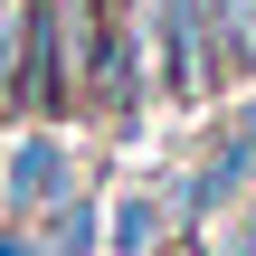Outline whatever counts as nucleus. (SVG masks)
I'll return each mask as SVG.
<instances>
[{"mask_svg":"<svg viewBox=\"0 0 256 256\" xmlns=\"http://www.w3.org/2000/svg\"><path fill=\"white\" fill-rule=\"evenodd\" d=\"M95 10L86 0H28V38H19V114L66 124L86 95V48H95Z\"/></svg>","mask_w":256,"mask_h":256,"instance_id":"1","label":"nucleus"},{"mask_svg":"<svg viewBox=\"0 0 256 256\" xmlns=\"http://www.w3.org/2000/svg\"><path fill=\"white\" fill-rule=\"evenodd\" d=\"M86 10H95V19H133L142 0H86Z\"/></svg>","mask_w":256,"mask_h":256,"instance_id":"9","label":"nucleus"},{"mask_svg":"<svg viewBox=\"0 0 256 256\" xmlns=\"http://www.w3.org/2000/svg\"><path fill=\"white\" fill-rule=\"evenodd\" d=\"M152 238H162V209H152V200H124V209H114V256H142Z\"/></svg>","mask_w":256,"mask_h":256,"instance_id":"8","label":"nucleus"},{"mask_svg":"<svg viewBox=\"0 0 256 256\" xmlns=\"http://www.w3.org/2000/svg\"><path fill=\"white\" fill-rule=\"evenodd\" d=\"M19 38H28V0H0V114H19Z\"/></svg>","mask_w":256,"mask_h":256,"instance_id":"6","label":"nucleus"},{"mask_svg":"<svg viewBox=\"0 0 256 256\" xmlns=\"http://www.w3.org/2000/svg\"><path fill=\"white\" fill-rule=\"evenodd\" d=\"M209 28H218L228 66H238V76H256V0H209Z\"/></svg>","mask_w":256,"mask_h":256,"instance_id":"5","label":"nucleus"},{"mask_svg":"<svg viewBox=\"0 0 256 256\" xmlns=\"http://www.w3.org/2000/svg\"><path fill=\"white\" fill-rule=\"evenodd\" d=\"M86 104H104V114H133L142 104V48H133L124 19H104L95 48H86Z\"/></svg>","mask_w":256,"mask_h":256,"instance_id":"3","label":"nucleus"},{"mask_svg":"<svg viewBox=\"0 0 256 256\" xmlns=\"http://www.w3.org/2000/svg\"><path fill=\"white\" fill-rule=\"evenodd\" d=\"M10 200H19V209H57V200H66V152H57L48 133H28V142L10 152Z\"/></svg>","mask_w":256,"mask_h":256,"instance_id":"4","label":"nucleus"},{"mask_svg":"<svg viewBox=\"0 0 256 256\" xmlns=\"http://www.w3.org/2000/svg\"><path fill=\"white\" fill-rule=\"evenodd\" d=\"M152 76H162V95H180V104H200V95L228 76V48H218V28H209V0H152Z\"/></svg>","mask_w":256,"mask_h":256,"instance_id":"2","label":"nucleus"},{"mask_svg":"<svg viewBox=\"0 0 256 256\" xmlns=\"http://www.w3.org/2000/svg\"><path fill=\"white\" fill-rule=\"evenodd\" d=\"M86 247H95V209H86V200H66V209L48 218V247H38V256H86Z\"/></svg>","mask_w":256,"mask_h":256,"instance_id":"7","label":"nucleus"},{"mask_svg":"<svg viewBox=\"0 0 256 256\" xmlns=\"http://www.w3.org/2000/svg\"><path fill=\"white\" fill-rule=\"evenodd\" d=\"M238 142H256V104H247V124H238Z\"/></svg>","mask_w":256,"mask_h":256,"instance_id":"11","label":"nucleus"},{"mask_svg":"<svg viewBox=\"0 0 256 256\" xmlns=\"http://www.w3.org/2000/svg\"><path fill=\"white\" fill-rule=\"evenodd\" d=\"M0 256H38V247H28V238H0Z\"/></svg>","mask_w":256,"mask_h":256,"instance_id":"10","label":"nucleus"}]
</instances>
